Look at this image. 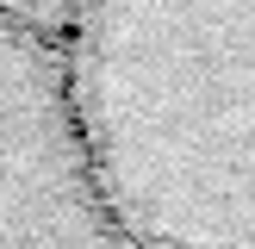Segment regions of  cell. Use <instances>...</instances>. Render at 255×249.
I'll return each instance as SVG.
<instances>
[{
    "instance_id": "2",
    "label": "cell",
    "mask_w": 255,
    "mask_h": 249,
    "mask_svg": "<svg viewBox=\"0 0 255 249\" xmlns=\"http://www.w3.org/2000/svg\"><path fill=\"white\" fill-rule=\"evenodd\" d=\"M0 249H125L75 119L62 37L0 0Z\"/></svg>"
},
{
    "instance_id": "1",
    "label": "cell",
    "mask_w": 255,
    "mask_h": 249,
    "mask_svg": "<svg viewBox=\"0 0 255 249\" xmlns=\"http://www.w3.org/2000/svg\"><path fill=\"white\" fill-rule=\"evenodd\" d=\"M56 37L125 249H255V0H69Z\"/></svg>"
},
{
    "instance_id": "3",
    "label": "cell",
    "mask_w": 255,
    "mask_h": 249,
    "mask_svg": "<svg viewBox=\"0 0 255 249\" xmlns=\"http://www.w3.org/2000/svg\"><path fill=\"white\" fill-rule=\"evenodd\" d=\"M6 6H19L25 19H37V25H50V31H56V25H62V6H69V0H6Z\"/></svg>"
}]
</instances>
